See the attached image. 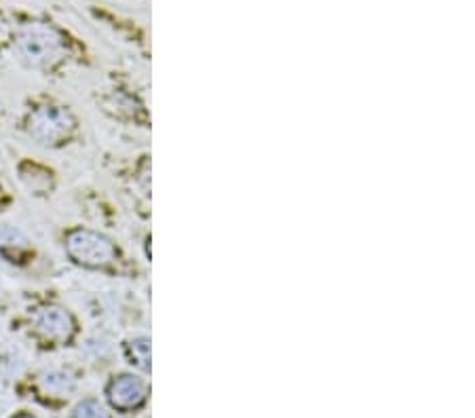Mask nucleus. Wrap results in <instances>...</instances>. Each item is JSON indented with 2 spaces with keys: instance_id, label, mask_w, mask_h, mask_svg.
<instances>
[{
  "instance_id": "6e6552de",
  "label": "nucleus",
  "mask_w": 475,
  "mask_h": 418,
  "mask_svg": "<svg viewBox=\"0 0 475 418\" xmlns=\"http://www.w3.org/2000/svg\"><path fill=\"white\" fill-rule=\"evenodd\" d=\"M43 382H45V387L49 389V391H66V393H68V391L75 387V384H72V378L66 374L64 370H51V372H45L43 374Z\"/></svg>"
},
{
  "instance_id": "423d86ee",
  "label": "nucleus",
  "mask_w": 475,
  "mask_h": 418,
  "mask_svg": "<svg viewBox=\"0 0 475 418\" xmlns=\"http://www.w3.org/2000/svg\"><path fill=\"white\" fill-rule=\"evenodd\" d=\"M32 251L30 239L22 230L9 224H0V256L6 258V262H19L24 256Z\"/></svg>"
},
{
  "instance_id": "7ed1b4c3",
  "label": "nucleus",
  "mask_w": 475,
  "mask_h": 418,
  "mask_svg": "<svg viewBox=\"0 0 475 418\" xmlns=\"http://www.w3.org/2000/svg\"><path fill=\"white\" fill-rule=\"evenodd\" d=\"M64 251L72 264L87 270H115L123 262L119 245L104 232L93 229H70L64 235Z\"/></svg>"
},
{
  "instance_id": "39448f33",
  "label": "nucleus",
  "mask_w": 475,
  "mask_h": 418,
  "mask_svg": "<svg viewBox=\"0 0 475 418\" xmlns=\"http://www.w3.org/2000/svg\"><path fill=\"white\" fill-rule=\"evenodd\" d=\"M106 395H108V402L117 410H123V413H129V410L142 406L146 400V384L144 381H139L138 376L133 374H120L115 376L106 387Z\"/></svg>"
},
{
  "instance_id": "20e7f679",
  "label": "nucleus",
  "mask_w": 475,
  "mask_h": 418,
  "mask_svg": "<svg viewBox=\"0 0 475 418\" xmlns=\"http://www.w3.org/2000/svg\"><path fill=\"white\" fill-rule=\"evenodd\" d=\"M30 325L36 338L46 344H56V347H64V344L75 341L78 331L77 317L68 309L62 307V304L56 302L38 307L32 313Z\"/></svg>"
},
{
  "instance_id": "9d476101",
  "label": "nucleus",
  "mask_w": 475,
  "mask_h": 418,
  "mask_svg": "<svg viewBox=\"0 0 475 418\" xmlns=\"http://www.w3.org/2000/svg\"><path fill=\"white\" fill-rule=\"evenodd\" d=\"M13 418H38V416H35V414H30V413H19V414H15Z\"/></svg>"
},
{
  "instance_id": "f257e3e1",
  "label": "nucleus",
  "mask_w": 475,
  "mask_h": 418,
  "mask_svg": "<svg viewBox=\"0 0 475 418\" xmlns=\"http://www.w3.org/2000/svg\"><path fill=\"white\" fill-rule=\"evenodd\" d=\"M15 51L19 59L40 72L56 70L66 59V38L49 22H26L15 32Z\"/></svg>"
},
{
  "instance_id": "0eeeda50",
  "label": "nucleus",
  "mask_w": 475,
  "mask_h": 418,
  "mask_svg": "<svg viewBox=\"0 0 475 418\" xmlns=\"http://www.w3.org/2000/svg\"><path fill=\"white\" fill-rule=\"evenodd\" d=\"M125 353H127V360H129V363H133V366L149 370V362H150L149 338H133V341L125 344Z\"/></svg>"
},
{
  "instance_id": "f03ea898",
  "label": "nucleus",
  "mask_w": 475,
  "mask_h": 418,
  "mask_svg": "<svg viewBox=\"0 0 475 418\" xmlns=\"http://www.w3.org/2000/svg\"><path fill=\"white\" fill-rule=\"evenodd\" d=\"M24 131L38 146L45 148H62L78 134V121L68 106L53 102H36L24 117Z\"/></svg>"
},
{
  "instance_id": "1a4fd4ad",
  "label": "nucleus",
  "mask_w": 475,
  "mask_h": 418,
  "mask_svg": "<svg viewBox=\"0 0 475 418\" xmlns=\"http://www.w3.org/2000/svg\"><path fill=\"white\" fill-rule=\"evenodd\" d=\"M72 418H110V413L98 400L80 402Z\"/></svg>"
}]
</instances>
